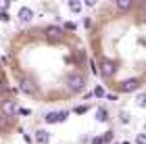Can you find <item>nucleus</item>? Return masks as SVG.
Listing matches in <instances>:
<instances>
[{"mask_svg": "<svg viewBox=\"0 0 146 144\" xmlns=\"http://www.w3.org/2000/svg\"><path fill=\"white\" fill-rule=\"evenodd\" d=\"M86 84H88V77H86V73H71L67 77V86L71 90V94L75 96L79 92H84L86 90Z\"/></svg>", "mask_w": 146, "mask_h": 144, "instance_id": "nucleus-1", "label": "nucleus"}, {"mask_svg": "<svg viewBox=\"0 0 146 144\" xmlns=\"http://www.w3.org/2000/svg\"><path fill=\"white\" fill-rule=\"evenodd\" d=\"M42 36L46 42L54 44V42H61L65 36H67V31H65L63 27H58V25H46V27L42 29Z\"/></svg>", "mask_w": 146, "mask_h": 144, "instance_id": "nucleus-2", "label": "nucleus"}, {"mask_svg": "<svg viewBox=\"0 0 146 144\" xmlns=\"http://www.w3.org/2000/svg\"><path fill=\"white\" fill-rule=\"evenodd\" d=\"M142 82L138 80V77H129V80H125L121 84H113V90H117V92H123V94H129V92H136V90H140Z\"/></svg>", "mask_w": 146, "mask_h": 144, "instance_id": "nucleus-3", "label": "nucleus"}, {"mask_svg": "<svg viewBox=\"0 0 146 144\" xmlns=\"http://www.w3.org/2000/svg\"><path fill=\"white\" fill-rule=\"evenodd\" d=\"M0 115L13 119V117L17 115V102L13 100V98H4V100L0 102Z\"/></svg>", "mask_w": 146, "mask_h": 144, "instance_id": "nucleus-4", "label": "nucleus"}, {"mask_svg": "<svg viewBox=\"0 0 146 144\" xmlns=\"http://www.w3.org/2000/svg\"><path fill=\"white\" fill-rule=\"evenodd\" d=\"M67 111H58V113H48V115H46L44 117V121L46 123H61V121H65V119H67Z\"/></svg>", "mask_w": 146, "mask_h": 144, "instance_id": "nucleus-5", "label": "nucleus"}, {"mask_svg": "<svg viewBox=\"0 0 146 144\" xmlns=\"http://www.w3.org/2000/svg\"><path fill=\"white\" fill-rule=\"evenodd\" d=\"M17 17H19V21H21V23H29L31 19H34V11H31L29 6H21Z\"/></svg>", "mask_w": 146, "mask_h": 144, "instance_id": "nucleus-6", "label": "nucleus"}, {"mask_svg": "<svg viewBox=\"0 0 146 144\" xmlns=\"http://www.w3.org/2000/svg\"><path fill=\"white\" fill-rule=\"evenodd\" d=\"M19 90L25 94V96H36V90H34V84L31 82H19Z\"/></svg>", "mask_w": 146, "mask_h": 144, "instance_id": "nucleus-7", "label": "nucleus"}, {"mask_svg": "<svg viewBox=\"0 0 146 144\" xmlns=\"http://www.w3.org/2000/svg\"><path fill=\"white\" fill-rule=\"evenodd\" d=\"M48 140H50L48 132H44V129H38V132H36V142L38 144H48Z\"/></svg>", "mask_w": 146, "mask_h": 144, "instance_id": "nucleus-8", "label": "nucleus"}, {"mask_svg": "<svg viewBox=\"0 0 146 144\" xmlns=\"http://www.w3.org/2000/svg\"><path fill=\"white\" fill-rule=\"evenodd\" d=\"M119 11H131V9H136V2H127V0H119V2L115 4Z\"/></svg>", "mask_w": 146, "mask_h": 144, "instance_id": "nucleus-9", "label": "nucleus"}, {"mask_svg": "<svg viewBox=\"0 0 146 144\" xmlns=\"http://www.w3.org/2000/svg\"><path fill=\"white\" fill-rule=\"evenodd\" d=\"M96 119H98V121H109V111L104 109V107H98V111H96Z\"/></svg>", "mask_w": 146, "mask_h": 144, "instance_id": "nucleus-10", "label": "nucleus"}, {"mask_svg": "<svg viewBox=\"0 0 146 144\" xmlns=\"http://www.w3.org/2000/svg\"><path fill=\"white\" fill-rule=\"evenodd\" d=\"M69 9H71L73 13H79V11L84 9V4H82V2H77V0H71V2H69Z\"/></svg>", "mask_w": 146, "mask_h": 144, "instance_id": "nucleus-11", "label": "nucleus"}, {"mask_svg": "<svg viewBox=\"0 0 146 144\" xmlns=\"http://www.w3.org/2000/svg\"><path fill=\"white\" fill-rule=\"evenodd\" d=\"M100 138H102V144H111V142H113V138H115V136H113V132H107V134H102Z\"/></svg>", "mask_w": 146, "mask_h": 144, "instance_id": "nucleus-12", "label": "nucleus"}, {"mask_svg": "<svg viewBox=\"0 0 146 144\" xmlns=\"http://www.w3.org/2000/svg\"><path fill=\"white\" fill-rule=\"evenodd\" d=\"M63 29H65V31H75V29H77V25L73 23V21H67V23L63 25Z\"/></svg>", "mask_w": 146, "mask_h": 144, "instance_id": "nucleus-13", "label": "nucleus"}, {"mask_svg": "<svg viewBox=\"0 0 146 144\" xmlns=\"http://www.w3.org/2000/svg\"><path fill=\"white\" fill-rule=\"evenodd\" d=\"M92 94H94V96H98V98H104V96H107L104 88H100V86H98V88H94V92H92Z\"/></svg>", "mask_w": 146, "mask_h": 144, "instance_id": "nucleus-14", "label": "nucleus"}, {"mask_svg": "<svg viewBox=\"0 0 146 144\" xmlns=\"http://www.w3.org/2000/svg\"><path fill=\"white\" fill-rule=\"evenodd\" d=\"M136 102H138V107H142V109H144V107H146V94L138 96V100H136Z\"/></svg>", "mask_w": 146, "mask_h": 144, "instance_id": "nucleus-15", "label": "nucleus"}, {"mask_svg": "<svg viewBox=\"0 0 146 144\" xmlns=\"http://www.w3.org/2000/svg\"><path fill=\"white\" fill-rule=\"evenodd\" d=\"M9 19H11V15H9V11H0V21H9Z\"/></svg>", "mask_w": 146, "mask_h": 144, "instance_id": "nucleus-16", "label": "nucleus"}, {"mask_svg": "<svg viewBox=\"0 0 146 144\" xmlns=\"http://www.w3.org/2000/svg\"><path fill=\"white\" fill-rule=\"evenodd\" d=\"M136 144H146V134H138L136 136Z\"/></svg>", "mask_w": 146, "mask_h": 144, "instance_id": "nucleus-17", "label": "nucleus"}, {"mask_svg": "<svg viewBox=\"0 0 146 144\" xmlns=\"http://www.w3.org/2000/svg\"><path fill=\"white\" fill-rule=\"evenodd\" d=\"M84 25H86V27L90 29V27H92V25H94V23H92V19H90V17H86V19H84Z\"/></svg>", "mask_w": 146, "mask_h": 144, "instance_id": "nucleus-18", "label": "nucleus"}, {"mask_svg": "<svg viewBox=\"0 0 146 144\" xmlns=\"http://www.w3.org/2000/svg\"><path fill=\"white\" fill-rule=\"evenodd\" d=\"M86 111H88V107H86V104H82V107L75 109V113H86Z\"/></svg>", "mask_w": 146, "mask_h": 144, "instance_id": "nucleus-19", "label": "nucleus"}, {"mask_svg": "<svg viewBox=\"0 0 146 144\" xmlns=\"http://www.w3.org/2000/svg\"><path fill=\"white\" fill-rule=\"evenodd\" d=\"M92 144H102V138H94V140H92Z\"/></svg>", "mask_w": 146, "mask_h": 144, "instance_id": "nucleus-20", "label": "nucleus"}, {"mask_svg": "<svg viewBox=\"0 0 146 144\" xmlns=\"http://www.w3.org/2000/svg\"><path fill=\"white\" fill-rule=\"evenodd\" d=\"M121 144H129V142H121Z\"/></svg>", "mask_w": 146, "mask_h": 144, "instance_id": "nucleus-21", "label": "nucleus"}, {"mask_svg": "<svg viewBox=\"0 0 146 144\" xmlns=\"http://www.w3.org/2000/svg\"><path fill=\"white\" fill-rule=\"evenodd\" d=\"M144 19H146V15H144Z\"/></svg>", "mask_w": 146, "mask_h": 144, "instance_id": "nucleus-22", "label": "nucleus"}]
</instances>
